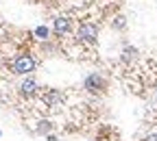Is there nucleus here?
<instances>
[{
  "label": "nucleus",
  "mask_w": 157,
  "mask_h": 141,
  "mask_svg": "<svg viewBox=\"0 0 157 141\" xmlns=\"http://www.w3.org/2000/svg\"><path fill=\"white\" fill-rule=\"evenodd\" d=\"M35 65H37V61L33 59V54L20 52V54L13 56V61H11V72L15 76H29L31 72H35Z\"/></svg>",
  "instance_id": "f257e3e1"
},
{
  "label": "nucleus",
  "mask_w": 157,
  "mask_h": 141,
  "mask_svg": "<svg viewBox=\"0 0 157 141\" xmlns=\"http://www.w3.org/2000/svg\"><path fill=\"white\" fill-rule=\"evenodd\" d=\"M76 37H78V42H81V44L94 46L98 42V26L92 24V22H83L81 26H78V31H76Z\"/></svg>",
  "instance_id": "f03ea898"
},
{
  "label": "nucleus",
  "mask_w": 157,
  "mask_h": 141,
  "mask_svg": "<svg viewBox=\"0 0 157 141\" xmlns=\"http://www.w3.org/2000/svg\"><path fill=\"white\" fill-rule=\"evenodd\" d=\"M83 87H85V91H90V93H103V91L107 89V80L98 74V72H92V74L83 80Z\"/></svg>",
  "instance_id": "7ed1b4c3"
},
{
  "label": "nucleus",
  "mask_w": 157,
  "mask_h": 141,
  "mask_svg": "<svg viewBox=\"0 0 157 141\" xmlns=\"http://www.w3.org/2000/svg\"><path fill=\"white\" fill-rule=\"evenodd\" d=\"M42 100H44V104L48 109H59V107H63V91L61 89H46L42 93Z\"/></svg>",
  "instance_id": "20e7f679"
},
{
  "label": "nucleus",
  "mask_w": 157,
  "mask_h": 141,
  "mask_svg": "<svg viewBox=\"0 0 157 141\" xmlns=\"http://www.w3.org/2000/svg\"><path fill=\"white\" fill-rule=\"evenodd\" d=\"M37 91H39V83L35 78H24L22 83H20V96L22 98H26V100H31V98H35L37 96Z\"/></svg>",
  "instance_id": "39448f33"
},
{
  "label": "nucleus",
  "mask_w": 157,
  "mask_h": 141,
  "mask_svg": "<svg viewBox=\"0 0 157 141\" xmlns=\"http://www.w3.org/2000/svg\"><path fill=\"white\" fill-rule=\"evenodd\" d=\"M52 31H55L57 35H66V33H70V31H72V20H68V17H55Z\"/></svg>",
  "instance_id": "423d86ee"
},
{
  "label": "nucleus",
  "mask_w": 157,
  "mask_h": 141,
  "mask_svg": "<svg viewBox=\"0 0 157 141\" xmlns=\"http://www.w3.org/2000/svg\"><path fill=\"white\" fill-rule=\"evenodd\" d=\"M55 128V124L50 122V119H39V122H37V135H48L50 130Z\"/></svg>",
  "instance_id": "0eeeda50"
},
{
  "label": "nucleus",
  "mask_w": 157,
  "mask_h": 141,
  "mask_svg": "<svg viewBox=\"0 0 157 141\" xmlns=\"http://www.w3.org/2000/svg\"><path fill=\"white\" fill-rule=\"evenodd\" d=\"M135 56H137V48H133V46H124V50H122V61H133Z\"/></svg>",
  "instance_id": "6e6552de"
},
{
  "label": "nucleus",
  "mask_w": 157,
  "mask_h": 141,
  "mask_svg": "<svg viewBox=\"0 0 157 141\" xmlns=\"http://www.w3.org/2000/svg\"><path fill=\"white\" fill-rule=\"evenodd\" d=\"M48 35H50V28L48 26H37L35 28V37L37 39H48Z\"/></svg>",
  "instance_id": "1a4fd4ad"
},
{
  "label": "nucleus",
  "mask_w": 157,
  "mask_h": 141,
  "mask_svg": "<svg viewBox=\"0 0 157 141\" xmlns=\"http://www.w3.org/2000/svg\"><path fill=\"white\" fill-rule=\"evenodd\" d=\"M113 28H116V31H124V28H127V20H124L122 15H118V17L113 20Z\"/></svg>",
  "instance_id": "9d476101"
},
{
  "label": "nucleus",
  "mask_w": 157,
  "mask_h": 141,
  "mask_svg": "<svg viewBox=\"0 0 157 141\" xmlns=\"http://www.w3.org/2000/svg\"><path fill=\"white\" fill-rule=\"evenodd\" d=\"M144 141H157V135H148V137H146Z\"/></svg>",
  "instance_id": "9b49d317"
},
{
  "label": "nucleus",
  "mask_w": 157,
  "mask_h": 141,
  "mask_svg": "<svg viewBox=\"0 0 157 141\" xmlns=\"http://www.w3.org/2000/svg\"><path fill=\"white\" fill-rule=\"evenodd\" d=\"M46 139H48V141H57V135H55V137H52V135H46Z\"/></svg>",
  "instance_id": "f8f14e48"
},
{
  "label": "nucleus",
  "mask_w": 157,
  "mask_h": 141,
  "mask_svg": "<svg viewBox=\"0 0 157 141\" xmlns=\"http://www.w3.org/2000/svg\"><path fill=\"white\" fill-rule=\"evenodd\" d=\"M0 137H2V130H0Z\"/></svg>",
  "instance_id": "ddd939ff"
},
{
  "label": "nucleus",
  "mask_w": 157,
  "mask_h": 141,
  "mask_svg": "<svg viewBox=\"0 0 157 141\" xmlns=\"http://www.w3.org/2000/svg\"><path fill=\"white\" fill-rule=\"evenodd\" d=\"M0 70H2V63H0Z\"/></svg>",
  "instance_id": "4468645a"
}]
</instances>
